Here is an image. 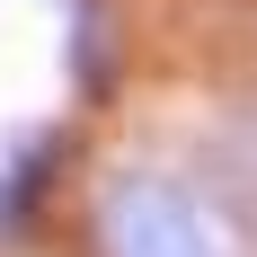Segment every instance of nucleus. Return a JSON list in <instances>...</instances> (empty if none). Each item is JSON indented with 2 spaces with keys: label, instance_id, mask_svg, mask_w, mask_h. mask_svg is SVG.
Returning a JSON list of instances; mask_svg holds the SVG:
<instances>
[{
  "label": "nucleus",
  "instance_id": "f03ea898",
  "mask_svg": "<svg viewBox=\"0 0 257 257\" xmlns=\"http://www.w3.org/2000/svg\"><path fill=\"white\" fill-rule=\"evenodd\" d=\"M71 80H80V98H106L115 89V45L98 27V0H71Z\"/></svg>",
  "mask_w": 257,
  "mask_h": 257
},
{
  "label": "nucleus",
  "instance_id": "f257e3e1",
  "mask_svg": "<svg viewBox=\"0 0 257 257\" xmlns=\"http://www.w3.org/2000/svg\"><path fill=\"white\" fill-rule=\"evenodd\" d=\"M98 239L106 248H204L213 222L195 213L178 178H151V169H133V178L106 186V213H98Z\"/></svg>",
  "mask_w": 257,
  "mask_h": 257
},
{
  "label": "nucleus",
  "instance_id": "39448f33",
  "mask_svg": "<svg viewBox=\"0 0 257 257\" xmlns=\"http://www.w3.org/2000/svg\"><path fill=\"white\" fill-rule=\"evenodd\" d=\"M222 160H231V169H239V186L257 195V133H231V142H222Z\"/></svg>",
  "mask_w": 257,
  "mask_h": 257
},
{
  "label": "nucleus",
  "instance_id": "7ed1b4c3",
  "mask_svg": "<svg viewBox=\"0 0 257 257\" xmlns=\"http://www.w3.org/2000/svg\"><path fill=\"white\" fill-rule=\"evenodd\" d=\"M62 160H71V133H62V124H27L18 142H9V169H18L36 195L53 186V169H62Z\"/></svg>",
  "mask_w": 257,
  "mask_h": 257
},
{
  "label": "nucleus",
  "instance_id": "20e7f679",
  "mask_svg": "<svg viewBox=\"0 0 257 257\" xmlns=\"http://www.w3.org/2000/svg\"><path fill=\"white\" fill-rule=\"evenodd\" d=\"M36 213H45V195L0 160V239H27V231H36Z\"/></svg>",
  "mask_w": 257,
  "mask_h": 257
}]
</instances>
